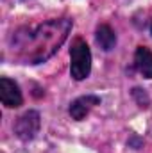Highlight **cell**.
Returning <instances> with one entry per match:
<instances>
[{"label":"cell","instance_id":"obj_8","mask_svg":"<svg viewBox=\"0 0 152 153\" xmlns=\"http://www.w3.org/2000/svg\"><path fill=\"white\" fill-rule=\"evenodd\" d=\"M132 96L138 100L140 107H149V96H147V94H145L141 89H138V87H136V89L132 91Z\"/></svg>","mask_w":152,"mask_h":153},{"label":"cell","instance_id":"obj_7","mask_svg":"<svg viewBox=\"0 0 152 153\" xmlns=\"http://www.w3.org/2000/svg\"><path fill=\"white\" fill-rule=\"evenodd\" d=\"M95 39H97L99 46H100L102 50H106V52L113 50L114 45H116V34L113 32V29H111L109 25H106V23H102V25L97 27Z\"/></svg>","mask_w":152,"mask_h":153},{"label":"cell","instance_id":"obj_1","mask_svg":"<svg viewBox=\"0 0 152 153\" xmlns=\"http://www.w3.org/2000/svg\"><path fill=\"white\" fill-rule=\"evenodd\" d=\"M70 29H72L70 20H54L36 27L34 30H31L29 36L16 34L18 45L22 48L20 57L27 64L43 62L63 45Z\"/></svg>","mask_w":152,"mask_h":153},{"label":"cell","instance_id":"obj_4","mask_svg":"<svg viewBox=\"0 0 152 153\" xmlns=\"http://www.w3.org/2000/svg\"><path fill=\"white\" fill-rule=\"evenodd\" d=\"M0 98H2V103L9 109H14V107H20L22 102H23V96H22V91L18 87V84L7 76H2L0 78Z\"/></svg>","mask_w":152,"mask_h":153},{"label":"cell","instance_id":"obj_3","mask_svg":"<svg viewBox=\"0 0 152 153\" xmlns=\"http://www.w3.org/2000/svg\"><path fill=\"white\" fill-rule=\"evenodd\" d=\"M39 130V114L36 111H29L18 117L14 125V132L22 141H31Z\"/></svg>","mask_w":152,"mask_h":153},{"label":"cell","instance_id":"obj_9","mask_svg":"<svg viewBox=\"0 0 152 153\" xmlns=\"http://www.w3.org/2000/svg\"><path fill=\"white\" fill-rule=\"evenodd\" d=\"M150 34H152V23H150Z\"/></svg>","mask_w":152,"mask_h":153},{"label":"cell","instance_id":"obj_2","mask_svg":"<svg viewBox=\"0 0 152 153\" xmlns=\"http://www.w3.org/2000/svg\"><path fill=\"white\" fill-rule=\"evenodd\" d=\"M70 73L75 80H84L91 71V52L86 41L81 38L74 39L70 48Z\"/></svg>","mask_w":152,"mask_h":153},{"label":"cell","instance_id":"obj_5","mask_svg":"<svg viewBox=\"0 0 152 153\" xmlns=\"http://www.w3.org/2000/svg\"><path fill=\"white\" fill-rule=\"evenodd\" d=\"M97 105H100V98L99 96H95V94L81 96V98H77L75 102H72V105H70V116L74 119H77V121H81V119H84L86 116L90 114V111L93 107H97Z\"/></svg>","mask_w":152,"mask_h":153},{"label":"cell","instance_id":"obj_6","mask_svg":"<svg viewBox=\"0 0 152 153\" xmlns=\"http://www.w3.org/2000/svg\"><path fill=\"white\" fill-rule=\"evenodd\" d=\"M134 64L145 78H152V52L147 46H138L134 53Z\"/></svg>","mask_w":152,"mask_h":153}]
</instances>
